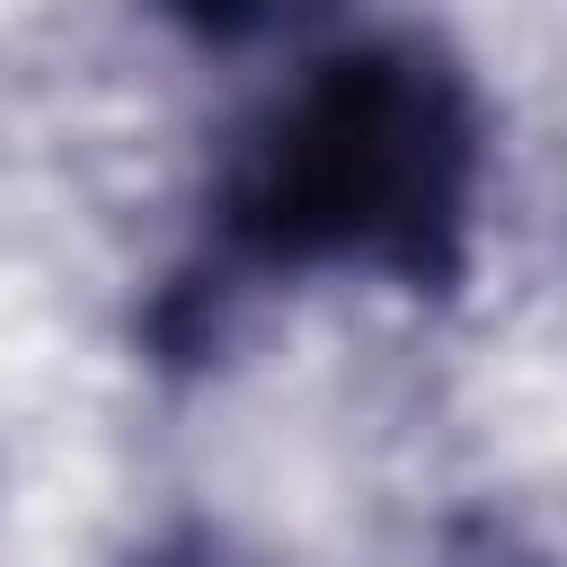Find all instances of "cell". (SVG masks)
<instances>
[{"label": "cell", "mask_w": 567, "mask_h": 567, "mask_svg": "<svg viewBox=\"0 0 567 567\" xmlns=\"http://www.w3.org/2000/svg\"><path fill=\"white\" fill-rule=\"evenodd\" d=\"M487 115L434 35L319 53L213 186V292L230 275H372L452 292L470 275Z\"/></svg>", "instance_id": "obj_1"}, {"label": "cell", "mask_w": 567, "mask_h": 567, "mask_svg": "<svg viewBox=\"0 0 567 567\" xmlns=\"http://www.w3.org/2000/svg\"><path fill=\"white\" fill-rule=\"evenodd\" d=\"M168 27H186L195 44H266L301 18H319L328 0H151Z\"/></svg>", "instance_id": "obj_2"}]
</instances>
